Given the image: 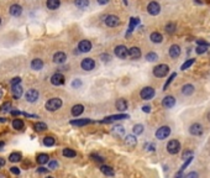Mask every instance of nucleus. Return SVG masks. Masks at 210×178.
<instances>
[{"instance_id": "c85d7f7f", "label": "nucleus", "mask_w": 210, "mask_h": 178, "mask_svg": "<svg viewBox=\"0 0 210 178\" xmlns=\"http://www.w3.org/2000/svg\"><path fill=\"white\" fill-rule=\"evenodd\" d=\"M140 24V20L136 19V17H131L130 19V24H129V31H127V35L129 33H131L132 31H134V29Z\"/></svg>"}, {"instance_id": "aec40b11", "label": "nucleus", "mask_w": 210, "mask_h": 178, "mask_svg": "<svg viewBox=\"0 0 210 178\" xmlns=\"http://www.w3.org/2000/svg\"><path fill=\"white\" fill-rule=\"evenodd\" d=\"M9 12H10V15H11V16H20V15H21V12H22V8H21L20 5H17V4L11 5Z\"/></svg>"}, {"instance_id": "5701e85b", "label": "nucleus", "mask_w": 210, "mask_h": 178, "mask_svg": "<svg viewBox=\"0 0 210 178\" xmlns=\"http://www.w3.org/2000/svg\"><path fill=\"white\" fill-rule=\"evenodd\" d=\"M194 93V85L193 84H184L182 87V94L183 95H192Z\"/></svg>"}, {"instance_id": "bb28decb", "label": "nucleus", "mask_w": 210, "mask_h": 178, "mask_svg": "<svg viewBox=\"0 0 210 178\" xmlns=\"http://www.w3.org/2000/svg\"><path fill=\"white\" fill-rule=\"evenodd\" d=\"M31 67L35 71H40L41 68L43 67V62H42V59H40V58H35L31 62Z\"/></svg>"}, {"instance_id": "7c9ffc66", "label": "nucleus", "mask_w": 210, "mask_h": 178, "mask_svg": "<svg viewBox=\"0 0 210 178\" xmlns=\"http://www.w3.org/2000/svg\"><path fill=\"white\" fill-rule=\"evenodd\" d=\"M12 127L15 130H22L24 129V121L21 119H15L12 120Z\"/></svg>"}, {"instance_id": "4d7b16f0", "label": "nucleus", "mask_w": 210, "mask_h": 178, "mask_svg": "<svg viewBox=\"0 0 210 178\" xmlns=\"http://www.w3.org/2000/svg\"><path fill=\"white\" fill-rule=\"evenodd\" d=\"M38 172H40V173H46V172H48V169H46V168H43V167H40V168H38Z\"/></svg>"}, {"instance_id": "4468645a", "label": "nucleus", "mask_w": 210, "mask_h": 178, "mask_svg": "<svg viewBox=\"0 0 210 178\" xmlns=\"http://www.w3.org/2000/svg\"><path fill=\"white\" fill-rule=\"evenodd\" d=\"M25 97H26V100L29 103H35L38 99V92L36 90V89H30V90L26 93Z\"/></svg>"}, {"instance_id": "0e129e2a", "label": "nucleus", "mask_w": 210, "mask_h": 178, "mask_svg": "<svg viewBox=\"0 0 210 178\" xmlns=\"http://www.w3.org/2000/svg\"><path fill=\"white\" fill-rule=\"evenodd\" d=\"M3 95H4V90H3V88H0V99L3 98Z\"/></svg>"}, {"instance_id": "69168bd1", "label": "nucleus", "mask_w": 210, "mask_h": 178, "mask_svg": "<svg viewBox=\"0 0 210 178\" xmlns=\"http://www.w3.org/2000/svg\"><path fill=\"white\" fill-rule=\"evenodd\" d=\"M4 145H5V143H4L3 141H0V150H1V148L4 147Z\"/></svg>"}, {"instance_id": "58836bf2", "label": "nucleus", "mask_w": 210, "mask_h": 178, "mask_svg": "<svg viewBox=\"0 0 210 178\" xmlns=\"http://www.w3.org/2000/svg\"><path fill=\"white\" fill-rule=\"evenodd\" d=\"M146 59L148 61V62H155V61L158 59V56H157V53H155V52H150V53L146 54Z\"/></svg>"}, {"instance_id": "4c0bfd02", "label": "nucleus", "mask_w": 210, "mask_h": 178, "mask_svg": "<svg viewBox=\"0 0 210 178\" xmlns=\"http://www.w3.org/2000/svg\"><path fill=\"white\" fill-rule=\"evenodd\" d=\"M100 171L105 174V176H114V171L111 169L110 167H108V166H101L100 167Z\"/></svg>"}, {"instance_id": "412c9836", "label": "nucleus", "mask_w": 210, "mask_h": 178, "mask_svg": "<svg viewBox=\"0 0 210 178\" xmlns=\"http://www.w3.org/2000/svg\"><path fill=\"white\" fill-rule=\"evenodd\" d=\"M111 134H113L115 137H121V136L125 134V129L121 125H116V126L113 127V130H111Z\"/></svg>"}, {"instance_id": "680f3d73", "label": "nucleus", "mask_w": 210, "mask_h": 178, "mask_svg": "<svg viewBox=\"0 0 210 178\" xmlns=\"http://www.w3.org/2000/svg\"><path fill=\"white\" fill-rule=\"evenodd\" d=\"M101 58H104V61H109V59H110V57H109V56H106V54H103Z\"/></svg>"}, {"instance_id": "c9c22d12", "label": "nucleus", "mask_w": 210, "mask_h": 178, "mask_svg": "<svg viewBox=\"0 0 210 178\" xmlns=\"http://www.w3.org/2000/svg\"><path fill=\"white\" fill-rule=\"evenodd\" d=\"M56 143V140L52 137V136H47V137H45L43 139V145L45 146H47V147H51V146H53Z\"/></svg>"}, {"instance_id": "774afa93", "label": "nucleus", "mask_w": 210, "mask_h": 178, "mask_svg": "<svg viewBox=\"0 0 210 178\" xmlns=\"http://www.w3.org/2000/svg\"><path fill=\"white\" fill-rule=\"evenodd\" d=\"M0 24H1V19H0Z\"/></svg>"}, {"instance_id": "cd10ccee", "label": "nucleus", "mask_w": 210, "mask_h": 178, "mask_svg": "<svg viewBox=\"0 0 210 178\" xmlns=\"http://www.w3.org/2000/svg\"><path fill=\"white\" fill-rule=\"evenodd\" d=\"M61 5V1L59 0H47V8L50 10H56L58 9Z\"/></svg>"}, {"instance_id": "7ed1b4c3", "label": "nucleus", "mask_w": 210, "mask_h": 178, "mask_svg": "<svg viewBox=\"0 0 210 178\" xmlns=\"http://www.w3.org/2000/svg\"><path fill=\"white\" fill-rule=\"evenodd\" d=\"M167 151L171 155H176L180 151V143L178 140H171L167 143Z\"/></svg>"}, {"instance_id": "a211bd4d", "label": "nucleus", "mask_w": 210, "mask_h": 178, "mask_svg": "<svg viewBox=\"0 0 210 178\" xmlns=\"http://www.w3.org/2000/svg\"><path fill=\"white\" fill-rule=\"evenodd\" d=\"M121 119H129V115L127 114H119V115H111L105 118L101 122H109V121H114V120H121Z\"/></svg>"}, {"instance_id": "f704fd0d", "label": "nucleus", "mask_w": 210, "mask_h": 178, "mask_svg": "<svg viewBox=\"0 0 210 178\" xmlns=\"http://www.w3.org/2000/svg\"><path fill=\"white\" fill-rule=\"evenodd\" d=\"M48 155H46V153H41V155H38L37 156V162L40 163V165H45V163H47L48 162Z\"/></svg>"}, {"instance_id": "79ce46f5", "label": "nucleus", "mask_w": 210, "mask_h": 178, "mask_svg": "<svg viewBox=\"0 0 210 178\" xmlns=\"http://www.w3.org/2000/svg\"><path fill=\"white\" fill-rule=\"evenodd\" d=\"M132 130H134V134H135V135H141V134L143 132V125H141V124H136Z\"/></svg>"}, {"instance_id": "f3484780", "label": "nucleus", "mask_w": 210, "mask_h": 178, "mask_svg": "<svg viewBox=\"0 0 210 178\" xmlns=\"http://www.w3.org/2000/svg\"><path fill=\"white\" fill-rule=\"evenodd\" d=\"M125 145L130 147V148H134L136 145H137V139L135 137L134 135H129V136H126V139H125Z\"/></svg>"}, {"instance_id": "bf43d9fd", "label": "nucleus", "mask_w": 210, "mask_h": 178, "mask_svg": "<svg viewBox=\"0 0 210 178\" xmlns=\"http://www.w3.org/2000/svg\"><path fill=\"white\" fill-rule=\"evenodd\" d=\"M92 157H94V160H95V161H100V162L103 161V158H101V157H99V156H95V155H92Z\"/></svg>"}, {"instance_id": "393cba45", "label": "nucleus", "mask_w": 210, "mask_h": 178, "mask_svg": "<svg viewBox=\"0 0 210 178\" xmlns=\"http://www.w3.org/2000/svg\"><path fill=\"white\" fill-rule=\"evenodd\" d=\"M150 38H151V41H152L153 43H161L163 41V36L161 35L159 32H152Z\"/></svg>"}, {"instance_id": "2eb2a0df", "label": "nucleus", "mask_w": 210, "mask_h": 178, "mask_svg": "<svg viewBox=\"0 0 210 178\" xmlns=\"http://www.w3.org/2000/svg\"><path fill=\"white\" fill-rule=\"evenodd\" d=\"M180 47L178 45H172L169 47V51H168V53H169V57L171 58H178L180 56Z\"/></svg>"}, {"instance_id": "052dcab7", "label": "nucleus", "mask_w": 210, "mask_h": 178, "mask_svg": "<svg viewBox=\"0 0 210 178\" xmlns=\"http://www.w3.org/2000/svg\"><path fill=\"white\" fill-rule=\"evenodd\" d=\"M3 166H5V160L0 157V167H3Z\"/></svg>"}, {"instance_id": "c756f323", "label": "nucleus", "mask_w": 210, "mask_h": 178, "mask_svg": "<svg viewBox=\"0 0 210 178\" xmlns=\"http://www.w3.org/2000/svg\"><path fill=\"white\" fill-rule=\"evenodd\" d=\"M83 111H84V106L80 105V104H77L72 108V115L73 116H79Z\"/></svg>"}, {"instance_id": "6ab92c4d", "label": "nucleus", "mask_w": 210, "mask_h": 178, "mask_svg": "<svg viewBox=\"0 0 210 178\" xmlns=\"http://www.w3.org/2000/svg\"><path fill=\"white\" fill-rule=\"evenodd\" d=\"M129 56L132 59H138L141 57V50H140L138 47H131L129 50Z\"/></svg>"}, {"instance_id": "4be33fe9", "label": "nucleus", "mask_w": 210, "mask_h": 178, "mask_svg": "<svg viewBox=\"0 0 210 178\" xmlns=\"http://www.w3.org/2000/svg\"><path fill=\"white\" fill-rule=\"evenodd\" d=\"M22 87L20 84H16V85H12V97L15 99H19L21 98V95H22Z\"/></svg>"}, {"instance_id": "b1692460", "label": "nucleus", "mask_w": 210, "mask_h": 178, "mask_svg": "<svg viewBox=\"0 0 210 178\" xmlns=\"http://www.w3.org/2000/svg\"><path fill=\"white\" fill-rule=\"evenodd\" d=\"M115 105H116V109L119 111H125L126 109H127V101L125 99H119Z\"/></svg>"}, {"instance_id": "72a5a7b5", "label": "nucleus", "mask_w": 210, "mask_h": 178, "mask_svg": "<svg viewBox=\"0 0 210 178\" xmlns=\"http://www.w3.org/2000/svg\"><path fill=\"white\" fill-rule=\"evenodd\" d=\"M194 62H195V59L194 58H189V59H187L185 62L182 64V67H180V69L182 71H185V69H188L189 67H192L193 64H194Z\"/></svg>"}, {"instance_id": "9d476101", "label": "nucleus", "mask_w": 210, "mask_h": 178, "mask_svg": "<svg viewBox=\"0 0 210 178\" xmlns=\"http://www.w3.org/2000/svg\"><path fill=\"white\" fill-rule=\"evenodd\" d=\"M95 67V62L93 58H84L82 61V68L84 71H92Z\"/></svg>"}, {"instance_id": "de8ad7c7", "label": "nucleus", "mask_w": 210, "mask_h": 178, "mask_svg": "<svg viewBox=\"0 0 210 178\" xmlns=\"http://www.w3.org/2000/svg\"><path fill=\"white\" fill-rule=\"evenodd\" d=\"M9 109H11V103H5V104L0 108L1 111H9Z\"/></svg>"}, {"instance_id": "3c124183", "label": "nucleus", "mask_w": 210, "mask_h": 178, "mask_svg": "<svg viewBox=\"0 0 210 178\" xmlns=\"http://www.w3.org/2000/svg\"><path fill=\"white\" fill-rule=\"evenodd\" d=\"M80 85H82L80 79H75L73 83H72V87H73V88H78V87H80Z\"/></svg>"}, {"instance_id": "ea45409f", "label": "nucleus", "mask_w": 210, "mask_h": 178, "mask_svg": "<svg viewBox=\"0 0 210 178\" xmlns=\"http://www.w3.org/2000/svg\"><path fill=\"white\" fill-rule=\"evenodd\" d=\"M75 151H73V150H71V148H64L63 150V156L64 157H69V158H71V157H75Z\"/></svg>"}, {"instance_id": "473e14b6", "label": "nucleus", "mask_w": 210, "mask_h": 178, "mask_svg": "<svg viewBox=\"0 0 210 178\" xmlns=\"http://www.w3.org/2000/svg\"><path fill=\"white\" fill-rule=\"evenodd\" d=\"M74 4H75L77 8H79V9H85L87 6L89 5V0H75Z\"/></svg>"}, {"instance_id": "2f4dec72", "label": "nucleus", "mask_w": 210, "mask_h": 178, "mask_svg": "<svg viewBox=\"0 0 210 178\" xmlns=\"http://www.w3.org/2000/svg\"><path fill=\"white\" fill-rule=\"evenodd\" d=\"M33 129L35 130H36V131L37 132H41V131H46V130H47V125L45 124V122H36V124H35L33 125Z\"/></svg>"}, {"instance_id": "9b49d317", "label": "nucleus", "mask_w": 210, "mask_h": 178, "mask_svg": "<svg viewBox=\"0 0 210 178\" xmlns=\"http://www.w3.org/2000/svg\"><path fill=\"white\" fill-rule=\"evenodd\" d=\"M78 50H79L80 52H84V53L89 52L90 50H92V42H90V41H88V40L80 41V42L78 43Z\"/></svg>"}, {"instance_id": "6e6d98bb", "label": "nucleus", "mask_w": 210, "mask_h": 178, "mask_svg": "<svg viewBox=\"0 0 210 178\" xmlns=\"http://www.w3.org/2000/svg\"><path fill=\"white\" fill-rule=\"evenodd\" d=\"M185 177L187 178H189V177H198V173L197 172H190V173H188Z\"/></svg>"}, {"instance_id": "864d4df0", "label": "nucleus", "mask_w": 210, "mask_h": 178, "mask_svg": "<svg viewBox=\"0 0 210 178\" xmlns=\"http://www.w3.org/2000/svg\"><path fill=\"white\" fill-rule=\"evenodd\" d=\"M10 172L14 173V174H19V173H20V169H19L17 167H11V168H10Z\"/></svg>"}, {"instance_id": "e2e57ef3", "label": "nucleus", "mask_w": 210, "mask_h": 178, "mask_svg": "<svg viewBox=\"0 0 210 178\" xmlns=\"http://www.w3.org/2000/svg\"><path fill=\"white\" fill-rule=\"evenodd\" d=\"M11 114H12V115H19V114H21V111H16V110H12V111H11Z\"/></svg>"}, {"instance_id": "f03ea898", "label": "nucleus", "mask_w": 210, "mask_h": 178, "mask_svg": "<svg viewBox=\"0 0 210 178\" xmlns=\"http://www.w3.org/2000/svg\"><path fill=\"white\" fill-rule=\"evenodd\" d=\"M168 72H169V67L167 64H158L153 68V74H155V77H157V78L166 77Z\"/></svg>"}, {"instance_id": "e433bc0d", "label": "nucleus", "mask_w": 210, "mask_h": 178, "mask_svg": "<svg viewBox=\"0 0 210 178\" xmlns=\"http://www.w3.org/2000/svg\"><path fill=\"white\" fill-rule=\"evenodd\" d=\"M9 160H10V162H19V161H21V153L20 152H12L9 156Z\"/></svg>"}, {"instance_id": "39448f33", "label": "nucleus", "mask_w": 210, "mask_h": 178, "mask_svg": "<svg viewBox=\"0 0 210 178\" xmlns=\"http://www.w3.org/2000/svg\"><path fill=\"white\" fill-rule=\"evenodd\" d=\"M140 95H141V98L143 100H150L155 97V89L152 87H145L141 90V93H140Z\"/></svg>"}, {"instance_id": "37998d69", "label": "nucleus", "mask_w": 210, "mask_h": 178, "mask_svg": "<svg viewBox=\"0 0 210 178\" xmlns=\"http://www.w3.org/2000/svg\"><path fill=\"white\" fill-rule=\"evenodd\" d=\"M208 50V46H204V45H198V47L195 48V52H197L198 54H203V53H205Z\"/></svg>"}, {"instance_id": "c03bdc74", "label": "nucleus", "mask_w": 210, "mask_h": 178, "mask_svg": "<svg viewBox=\"0 0 210 178\" xmlns=\"http://www.w3.org/2000/svg\"><path fill=\"white\" fill-rule=\"evenodd\" d=\"M176 77H177V73H172V74H171V77L167 79V82H166L164 85H163V90H166V89L168 88V85H169V84L172 83V80H173L174 78H176Z\"/></svg>"}, {"instance_id": "13d9d810", "label": "nucleus", "mask_w": 210, "mask_h": 178, "mask_svg": "<svg viewBox=\"0 0 210 178\" xmlns=\"http://www.w3.org/2000/svg\"><path fill=\"white\" fill-rule=\"evenodd\" d=\"M98 3H99L100 5H105V4L109 3V0H98Z\"/></svg>"}, {"instance_id": "f8f14e48", "label": "nucleus", "mask_w": 210, "mask_h": 178, "mask_svg": "<svg viewBox=\"0 0 210 178\" xmlns=\"http://www.w3.org/2000/svg\"><path fill=\"white\" fill-rule=\"evenodd\" d=\"M162 105L166 109L173 108L174 105H176V98L172 97V95H167V97H164V99L162 100Z\"/></svg>"}, {"instance_id": "423d86ee", "label": "nucleus", "mask_w": 210, "mask_h": 178, "mask_svg": "<svg viewBox=\"0 0 210 178\" xmlns=\"http://www.w3.org/2000/svg\"><path fill=\"white\" fill-rule=\"evenodd\" d=\"M147 11H148L150 15L156 16L161 12V5L157 1H151L148 5H147Z\"/></svg>"}, {"instance_id": "0eeeda50", "label": "nucleus", "mask_w": 210, "mask_h": 178, "mask_svg": "<svg viewBox=\"0 0 210 178\" xmlns=\"http://www.w3.org/2000/svg\"><path fill=\"white\" fill-rule=\"evenodd\" d=\"M115 56L117 58H120V59H125L126 57L129 56V50L126 48L125 46H122V45L116 46L115 47Z\"/></svg>"}, {"instance_id": "09e8293b", "label": "nucleus", "mask_w": 210, "mask_h": 178, "mask_svg": "<svg viewBox=\"0 0 210 178\" xmlns=\"http://www.w3.org/2000/svg\"><path fill=\"white\" fill-rule=\"evenodd\" d=\"M20 82H21V78H20V77H15V78H12V79H11V82H10V84H11V87H12V85H16V84H20Z\"/></svg>"}, {"instance_id": "a878e982", "label": "nucleus", "mask_w": 210, "mask_h": 178, "mask_svg": "<svg viewBox=\"0 0 210 178\" xmlns=\"http://www.w3.org/2000/svg\"><path fill=\"white\" fill-rule=\"evenodd\" d=\"M92 122L90 119H80V120H72L71 121V125H74V126H84V125H88Z\"/></svg>"}, {"instance_id": "603ef678", "label": "nucleus", "mask_w": 210, "mask_h": 178, "mask_svg": "<svg viewBox=\"0 0 210 178\" xmlns=\"http://www.w3.org/2000/svg\"><path fill=\"white\" fill-rule=\"evenodd\" d=\"M197 43L198 45H204V46H210V43L209 42H206V41H204V40H197Z\"/></svg>"}, {"instance_id": "a19ab883", "label": "nucleus", "mask_w": 210, "mask_h": 178, "mask_svg": "<svg viewBox=\"0 0 210 178\" xmlns=\"http://www.w3.org/2000/svg\"><path fill=\"white\" fill-rule=\"evenodd\" d=\"M166 31H167V33L172 35V33H174V31H176V25H174L173 22L167 24V25H166Z\"/></svg>"}, {"instance_id": "f257e3e1", "label": "nucleus", "mask_w": 210, "mask_h": 178, "mask_svg": "<svg viewBox=\"0 0 210 178\" xmlns=\"http://www.w3.org/2000/svg\"><path fill=\"white\" fill-rule=\"evenodd\" d=\"M62 99L59 98H52L50 99L47 103H46V109L48 111H56V110H58V109L62 106Z\"/></svg>"}, {"instance_id": "338daca9", "label": "nucleus", "mask_w": 210, "mask_h": 178, "mask_svg": "<svg viewBox=\"0 0 210 178\" xmlns=\"http://www.w3.org/2000/svg\"><path fill=\"white\" fill-rule=\"evenodd\" d=\"M206 119L210 121V110H209V111H208V114H206Z\"/></svg>"}, {"instance_id": "20e7f679", "label": "nucleus", "mask_w": 210, "mask_h": 178, "mask_svg": "<svg viewBox=\"0 0 210 178\" xmlns=\"http://www.w3.org/2000/svg\"><path fill=\"white\" fill-rule=\"evenodd\" d=\"M171 135V127L169 126H161L156 131V137L158 140H164Z\"/></svg>"}, {"instance_id": "8fccbe9b", "label": "nucleus", "mask_w": 210, "mask_h": 178, "mask_svg": "<svg viewBox=\"0 0 210 178\" xmlns=\"http://www.w3.org/2000/svg\"><path fill=\"white\" fill-rule=\"evenodd\" d=\"M48 167H50L51 169L57 168V167H58V162H57V161H51V162H48Z\"/></svg>"}, {"instance_id": "dca6fc26", "label": "nucleus", "mask_w": 210, "mask_h": 178, "mask_svg": "<svg viewBox=\"0 0 210 178\" xmlns=\"http://www.w3.org/2000/svg\"><path fill=\"white\" fill-rule=\"evenodd\" d=\"M66 59H67V56L64 52H57V53H54V56H53V62L57 64L64 63Z\"/></svg>"}, {"instance_id": "1a4fd4ad", "label": "nucleus", "mask_w": 210, "mask_h": 178, "mask_svg": "<svg viewBox=\"0 0 210 178\" xmlns=\"http://www.w3.org/2000/svg\"><path fill=\"white\" fill-rule=\"evenodd\" d=\"M189 132L194 136H200L204 132V129H203V126L200 124H198V122H194V124H192L190 127H189Z\"/></svg>"}, {"instance_id": "ddd939ff", "label": "nucleus", "mask_w": 210, "mask_h": 178, "mask_svg": "<svg viewBox=\"0 0 210 178\" xmlns=\"http://www.w3.org/2000/svg\"><path fill=\"white\" fill-rule=\"evenodd\" d=\"M51 83L53 85H62L64 84V77H63V74L61 73H56L51 77Z\"/></svg>"}, {"instance_id": "49530a36", "label": "nucleus", "mask_w": 210, "mask_h": 178, "mask_svg": "<svg viewBox=\"0 0 210 178\" xmlns=\"http://www.w3.org/2000/svg\"><path fill=\"white\" fill-rule=\"evenodd\" d=\"M194 153H193V151H190V150H187V151L182 155V158L183 160H187V158H189V157H192Z\"/></svg>"}, {"instance_id": "5fc2aeb1", "label": "nucleus", "mask_w": 210, "mask_h": 178, "mask_svg": "<svg viewBox=\"0 0 210 178\" xmlns=\"http://www.w3.org/2000/svg\"><path fill=\"white\" fill-rule=\"evenodd\" d=\"M142 110H143L145 113H150V111H151V106H148V105H145V106L142 108Z\"/></svg>"}, {"instance_id": "6e6552de", "label": "nucleus", "mask_w": 210, "mask_h": 178, "mask_svg": "<svg viewBox=\"0 0 210 178\" xmlns=\"http://www.w3.org/2000/svg\"><path fill=\"white\" fill-rule=\"evenodd\" d=\"M105 24H106L109 27H116L120 25V19H119L116 15H108L105 17Z\"/></svg>"}, {"instance_id": "a18cd8bd", "label": "nucleus", "mask_w": 210, "mask_h": 178, "mask_svg": "<svg viewBox=\"0 0 210 178\" xmlns=\"http://www.w3.org/2000/svg\"><path fill=\"white\" fill-rule=\"evenodd\" d=\"M184 161H185V162L183 163V166L180 167V171H184V169L189 166V163H190V162L193 161V156H192V157H189V158H187V160H184Z\"/></svg>"}]
</instances>
